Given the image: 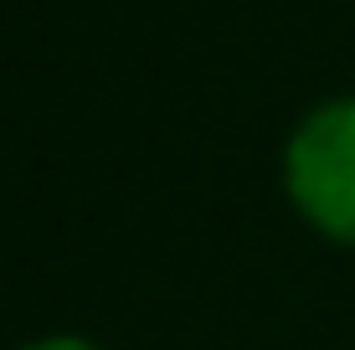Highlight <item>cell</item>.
<instances>
[{"label":"cell","instance_id":"cell-1","mask_svg":"<svg viewBox=\"0 0 355 350\" xmlns=\"http://www.w3.org/2000/svg\"><path fill=\"white\" fill-rule=\"evenodd\" d=\"M288 186L324 232L355 243V98L320 108L293 134Z\"/></svg>","mask_w":355,"mask_h":350},{"label":"cell","instance_id":"cell-2","mask_svg":"<svg viewBox=\"0 0 355 350\" xmlns=\"http://www.w3.org/2000/svg\"><path fill=\"white\" fill-rule=\"evenodd\" d=\"M31 350H88V345H78V340H46V345H31Z\"/></svg>","mask_w":355,"mask_h":350}]
</instances>
